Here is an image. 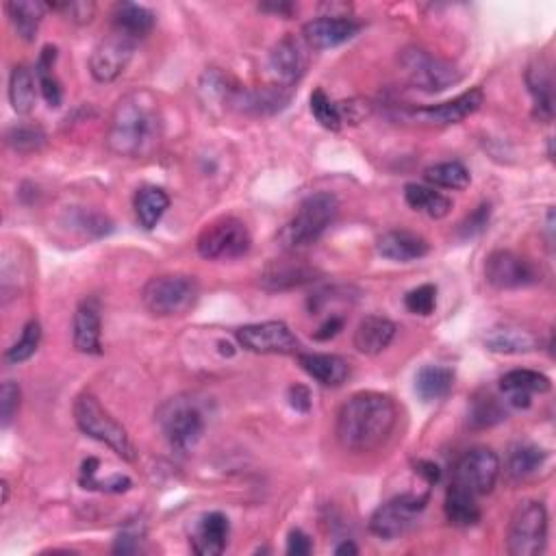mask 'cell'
I'll return each mask as SVG.
<instances>
[{"label":"cell","mask_w":556,"mask_h":556,"mask_svg":"<svg viewBox=\"0 0 556 556\" xmlns=\"http://www.w3.org/2000/svg\"><path fill=\"white\" fill-rule=\"evenodd\" d=\"M103 318H100V300L85 298L77 307L72 320V344L83 355H100L103 352Z\"/></svg>","instance_id":"d6986e66"},{"label":"cell","mask_w":556,"mask_h":556,"mask_svg":"<svg viewBox=\"0 0 556 556\" xmlns=\"http://www.w3.org/2000/svg\"><path fill=\"white\" fill-rule=\"evenodd\" d=\"M161 135V107L153 92H129L113 107L107 131V146L111 153L126 159L150 157L159 148Z\"/></svg>","instance_id":"7a4b0ae2"},{"label":"cell","mask_w":556,"mask_h":556,"mask_svg":"<svg viewBox=\"0 0 556 556\" xmlns=\"http://www.w3.org/2000/svg\"><path fill=\"white\" fill-rule=\"evenodd\" d=\"M398 63L402 77L409 81V85L426 94L446 92L448 87H454L463 79V72L452 61L441 59L422 46L404 48Z\"/></svg>","instance_id":"5b68a950"},{"label":"cell","mask_w":556,"mask_h":556,"mask_svg":"<svg viewBox=\"0 0 556 556\" xmlns=\"http://www.w3.org/2000/svg\"><path fill=\"white\" fill-rule=\"evenodd\" d=\"M404 307H407L413 315H422V318L433 315L437 309V287L426 283L411 289V292L404 296Z\"/></svg>","instance_id":"7bdbcfd3"},{"label":"cell","mask_w":556,"mask_h":556,"mask_svg":"<svg viewBox=\"0 0 556 556\" xmlns=\"http://www.w3.org/2000/svg\"><path fill=\"white\" fill-rule=\"evenodd\" d=\"M5 9L20 40L33 42L48 11V3H42V0H11Z\"/></svg>","instance_id":"83f0119b"},{"label":"cell","mask_w":556,"mask_h":556,"mask_svg":"<svg viewBox=\"0 0 556 556\" xmlns=\"http://www.w3.org/2000/svg\"><path fill=\"white\" fill-rule=\"evenodd\" d=\"M313 552V541L300 528H294L287 537V554L292 556H309Z\"/></svg>","instance_id":"681fc988"},{"label":"cell","mask_w":556,"mask_h":556,"mask_svg":"<svg viewBox=\"0 0 556 556\" xmlns=\"http://www.w3.org/2000/svg\"><path fill=\"white\" fill-rule=\"evenodd\" d=\"M428 504V494L415 496V494H402L391 498L389 502L381 504L372 515L370 530L381 539H398L404 533H409L415 524L417 515H420Z\"/></svg>","instance_id":"7c38bea8"},{"label":"cell","mask_w":556,"mask_h":556,"mask_svg":"<svg viewBox=\"0 0 556 556\" xmlns=\"http://www.w3.org/2000/svg\"><path fill=\"white\" fill-rule=\"evenodd\" d=\"M252 237L248 226L237 218H220L207 224L198 235L196 250L207 261H233L248 255Z\"/></svg>","instance_id":"9c48e42d"},{"label":"cell","mask_w":556,"mask_h":556,"mask_svg":"<svg viewBox=\"0 0 556 556\" xmlns=\"http://www.w3.org/2000/svg\"><path fill=\"white\" fill-rule=\"evenodd\" d=\"M396 424L398 407L394 400L378 391H359L341 404L335 435L344 450L368 454L387 444Z\"/></svg>","instance_id":"6da1fadb"},{"label":"cell","mask_w":556,"mask_h":556,"mask_svg":"<svg viewBox=\"0 0 556 556\" xmlns=\"http://www.w3.org/2000/svg\"><path fill=\"white\" fill-rule=\"evenodd\" d=\"M502 420H507V407L489 391H478L474 394L470 409H467V424H470L474 431H485L500 424Z\"/></svg>","instance_id":"e575fe53"},{"label":"cell","mask_w":556,"mask_h":556,"mask_svg":"<svg viewBox=\"0 0 556 556\" xmlns=\"http://www.w3.org/2000/svg\"><path fill=\"white\" fill-rule=\"evenodd\" d=\"M0 489H3V504H7L9 502V483H7V480L0 483Z\"/></svg>","instance_id":"9f6ffc18"},{"label":"cell","mask_w":556,"mask_h":556,"mask_svg":"<svg viewBox=\"0 0 556 556\" xmlns=\"http://www.w3.org/2000/svg\"><path fill=\"white\" fill-rule=\"evenodd\" d=\"M135 40L118 31L100 40L90 57V72L98 83H113L120 79L135 55Z\"/></svg>","instance_id":"9a60e30c"},{"label":"cell","mask_w":556,"mask_h":556,"mask_svg":"<svg viewBox=\"0 0 556 556\" xmlns=\"http://www.w3.org/2000/svg\"><path fill=\"white\" fill-rule=\"evenodd\" d=\"M298 363L300 368L313 378V381H318L324 387H341L350 376L348 361L337 355L305 352V355H298Z\"/></svg>","instance_id":"484cf974"},{"label":"cell","mask_w":556,"mask_h":556,"mask_svg":"<svg viewBox=\"0 0 556 556\" xmlns=\"http://www.w3.org/2000/svg\"><path fill=\"white\" fill-rule=\"evenodd\" d=\"M144 539H146V530L139 528L137 524L126 526L122 533L116 537V543H113V552L116 554H137L144 550Z\"/></svg>","instance_id":"bcb514c9"},{"label":"cell","mask_w":556,"mask_h":556,"mask_svg":"<svg viewBox=\"0 0 556 556\" xmlns=\"http://www.w3.org/2000/svg\"><path fill=\"white\" fill-rule=\"evenodd\" d=\"M398 326L383 318V315H368L363 318L355 331V348L361 352V355L368 357H376L381 355L383 350L389 348L391 341L396 337Z\"/></svg>","instance_id":"d4e9b609"},{"label":"cell","mask_w":556,"mask_h":556,"mask_svg":"<svg viewBox=\"0 0 556 556\" xmlns=\"http://www.w3.org/2000/svg\"><path fill=\"white\" fill-rule=\"evenodd\" d=\"M311 113H313V118L318 120L320 126H324L326 131L337 133L341 126H344V122H341L337 105L333 103L331 98L326 96V92L322 90V87H318V90H313V94H311Z\"/></svg>","instance_id":"b9f144b4"},{"label":"cell","mask_w":556,"mask_h":556,"mask_svg":"<svg viewBox=\"0 0 556 556\" xmlns=\"http://www.w3.org/2000/svg\"><path fill=\"white\" fill-rule=\"evenodd\" d=\"M341 122L344 124H359L372 113V105L368 100L361 98H352V100H344V103L337 105Z\"/></svg>","instance_id":"c3c4849f"},{"label":"cell","mask_w":556,"mask_h":556,"mask_svg":"<svg viewBox=\"0 0 556 556\" xmlns=\"http://www.w3.org/2000/svg\"><path fill=\"white\" fill-rule=\"evenodd\" d=\"M320 270L302 259H274L259 274V287L265 292H289V289L315 283Z\"/></svg>","instance_id":"ac0fdd59"},{"label":"cell","mask_w":556,"mask_h":556,"mask_svg":"<svg viewBox=\"0 0 556 556\" xmlns=\"http://www.w3.org/2000/svg\"><path fill=\"white\" fill-rule=\"evenodd\" d=\"M335 554L337 556H355V554H359V548L350 539H346V541H341L339 546L335 548Z\"/></svg>","instance_id":"11a10c76"},{"label":"cell","mask_w":556,"mask_h":556,"mask_svg":"<svg viewBox=\"0 0 556 556\" xmlns=\"http://www.w3.org/2000/svg\"><path fill=\"white\" fill-rule=\"evenodd\" d=\"M287 400L289 407L298 413H309L311 411V391L305 385H292L287 389Z\"/></svg>","instance_id":"f907efd6"},{"label":"cell","mask_w":556,"mask_h":556,"mask_svg":"<svg viewBox=\"0 0 556 556\" xmlns=\"http://www.w3.org/2000/svg\"><path fill=\"white\" fill-rule=\"evenodd\" d=\"M5 142L11 150H16V153L29 155L46 146V133L42 126L37 124H16L7 131Z\"/></svg>","instance_id":"ab89813d"},{"label":"cell","mask_w":556,"mask_h":556,"mask_svg":"<svg viewBox=\"0 0 556 556\" xmlns=\"http://www.w3.org/2000/svg\"><path fill=\"white\" fill-rule=\"evenodd\" d=\"M500 389L509 407L528 409L535 394H548L552 389L550 378L535 370H511L500 378Z\"/></svg>","instance_id":"44dd1931"},{"label":"cell","mask_w":556,"mask_h":556,"mask_svg":"<svg viewBox=\"0 0 556 556\" xmlns=\"http://www.w3.org/2000/svg\"><path fill=\"white\" fill-rule=\"evenodd\" d=\"M68 224L72 226V231H79L87 239H100L113 231V224L107 216L92 209H81L74 207L68 213Z\"/></svg>","instance_id":"f35d334b"},{"label":"cell","mask_w":556,"mask_h":556,"mask_svg":"<svg viewBox=\"0 0 556 556\" xmlns=\"http://www.w3.org/2000/svg\"><path fill=\"white\" fill-rule=\"evenodd\" d=\"M485 278L491 287L509 292L541 283V270L528 257L513 250H494L485 261Z\"/></svg>","instance_id":"30bf717a"},{"label":"cell","mask_w":556,"mask_h":556,"mask_svg":"<svg viewBox=\"0 0 556 556\" xmlns=\"http://www.w3.org/2000/svg\"><path fill=\"white\" fill-rule=\"evenodd\" d=\"M404 200H407V205L413 211L424 213V216L433 218V220H444L452 211V200L444 194L435 192L433 187H426V185L409 183L407 187H404Z\"/></svg>","instance_id":"4dcf8cb0"},{"label":"cell","mask_w":556,"mask_h":556,"mask_svg":"<svg viewBox=\"0 0 556 556\" xmlns=\"http://www.w3.org/2000/svg\"><path fill=\"white\" fill-rule=\"evenodd\" d=\"M40 341H42V326L37 320H31L22 328V335L16 344L5 352V361L11 365L29 361L37 352V348H40Z\"/></svg>","instance_id":"60d3db41"},{"label":"cell","mask_w":556,"mask_h":556,"mask_svg":"<svg viewBox=\"0 0 556 556\" xmlns=\"http://www.w3.org/2000/svg\"><path fill=\"white\" fill-rule=\"evenodd\" d=\"M491 218V205L489 202H483V205L476 207L470 216H467L461 224H459V237L461 239H472L476 235L483 233L487 229Z\"/></svg>","instance_id":"7dc6e473"},{"label":"cell","mask_w":556,"mask_h":556,"mask_svg":"<svg viewBox=\"0 0 556 556\" xmlns=\"http://www.w3.org/2000/svg\"><path fill=\"white\" fill-rule=\"evenodd\" d=\"M113 31H118L131 40H142L150 31L155 29V14L150 9L135 5V3H120L113 9Z\"/></svg>","instance_id":"f1b7e54d"},{"label":"cell","mask_w":556,"mask_h":556,"mask_svg":"<svg viewBox=\"0 0 556 556\" xmlns=\"http://www.w3.org/2000/svg\"><path fill=\"white\" fill-rule=\"evenodd\" d=\"M424 179L431 185L444 189H465L472 183L470 170H467L461 161H444L437 163V166L426 168Z\"/></svg>","instance_id":"74e56055"},{"label":"cell","mask_w":556,"mask_h":556,"mask_svg":"<svg viewBox=\"0 0 556 556\" xmlns=\"http://www.w3.org/2000/svg\"><path fill=\"white\" fill-rule=\"evenodd\" d=\"M344 326H346V320L341 318V315H331V318H328L318 331L313 333V339L315 341H328V339H333V337H337L341 331H344Z\"/></svg>","instance_id":"816d5d0a"},{"label":"cell","mask_w":556,"mask_h":556,"mask_svg":"<svg viewBox=\"0 0 556 556\" xmlns=\"http://www.w3.org/2000/svg\"><path fill=\"white\" fill-rule=\"evenodd\" d=\"M20 398L22 391L18 387V383L7 381L3 383V389H0V422H3V428H7L14 417L20 411Z\"/></svg>","instance_id":"f6af8a7d"},{"label":"cell","mask_w":556,"mask_h":556,"mask_svg":"<svg viewBox=\"0 0 556 556\" xmlns=\"http://www.w3.org/2000/svg\"><path fill=\"white\" fill-rule=\"evenodd\" d=\"M55 63H57V48L48 44L42 48L40 57H37L35 77H37V85H40V92L46 100V105L50 109H57L63 100L61 83L55 74Z\"/></svg>","instance_id":"836d02e7"},{"label":"cell","mask_w":556,"mask_h":556,"mask_svg":"<svg viewBox=\"0 0 556 556\" xmlns=\"http://www.w3.org/2000/svg\"><path fill=\"white\" fill-rule=\"evenodd\" d=\"M444 511H446L448 522L454 526L470 528L480 522V507L476 502V496L454 483L446 491Z\"/></svg>","instance_id":"1f68e13d"},{"label":"cell","mask_w":556,"mask_h":556,"mask_svg":"<svg viewBox=\"0 0 556 556\" xmlns=\"http://www.w3.org/2000/svg\"><path fill=\"white\" fill-rule=\"evenodd\" d=\"M361 31V24L350 18H328L320 16L305 24L302 40L311 50H328L350 42Z\"/></svg>","instance_id":"ffe728a7"},{"label":"cell","mask_w":556,"mask_h":556,"mask_svg":"<svg viewBox=\"0 0 556 556\" xmlns=\"http://www.w3.org/2000/svg\"><path fill=\"white\" fill-rule=\"evenodd\" d=\"M74 422H77L83 435L107 446L122 461L133 463L137 459L135 446L124 426L98 402L96 396L87 394V391L74 400Z\"/></svg>","instance_id":"277c9868"},{"label":"cell","mask_w":556,"mask_h":556,"mask_svg":"<svg viewBox=\"0 0 556 556\" xmlns=\"http://www.w3.org/2000/svg\"><path fill=\"white\" fill-rule=\"evenodd\" d=\"M35 100H37V92H35V77L33 72L20 63L9 74V103L11 109H14L18 116H29V113L35 109Z\"/></svg>","instance_id":"d590c367"},{"label":"cell","mask_w":556,"mask_h":556,"mask_svg":"<svg viewBox=\"0 0 556 556\" xmlns=\"http://www.w3.org/2000/svg\"><path fill=\"white\" fill-rule=\"evenodd\" d=\"M200 287L194 276L187 274H161L153 276L142 289L144 307L157 318L185 315L196 307Z\"/></svg>","instance_id":"8992f818"},{"label":"cell","mask_w":556,"mask_h":556,"mask_svg":"<svg viewBox=\"0 0 556 556\" xmlns=\"http://www.w3.org/2000/svg\"><path fill=\"white\" fill-rule=\"evenodd\" d=\"M483 341L489 352L511 357L528 355V352H535L539 348V339L535 337V333H530L517 324H498L489 328Z\"/></svg>","instance_id":"7402d4cb"},{"label":"cell","mask_w":556,"mask_h":556,"mask_svg":"<svg viewBox=\"0 0 556 556\" xmlns=\"http://www.w3.org/2000/svg\"><path fill=\"white\" fill-rule=\"evenodd\" d=\"M48 9H55L59 14L66 16L72 24L85 27L96 16V5L90 0H70V3H48Z\"/></svg>","instance_id":"ee69618b"},{"label":"cell","mask_w":556,"mask_h":556,"mask_svg":"<svg viewBox=\"0 0 556 556\" xmlns=\"http://www.w3.org/2000/svg\"><path fill=\"white\" fill-rule=\"evenodd\" d=\"M309 46L302 37L285 35L283 40H278L270 53V70L278 79V85L294 87L309 68Z\"/></svg>","instance_id":"2e32d148"},{"label":"cell","mask_w":556,"mask_h":556,"mask_svg":"<svg viewBox=\"0 0 556 556\" xmlns=\"http://www.w3.org/2000/svg\"><path fill=\"white\" fill-rule=\"evenodd\" d=\"M261 9L263 11H274V14H278V16H289L296 7L292 3H278V5L274 3V5H261Z\"/></svg>","instance_id":"db71d44e"},{"label":"cell","mask_w":556,"mask_h":556,"mask_svg":"<svg viewBox=\"0 0 556 556\" xmlns=\"http://www.w3.org/2000/svg\"><path fill=\"white\" fill-rule=\"evenodd\" d=\"M546 461H548L546 450L535 446V444H530V441H517V444L511 446V450H509L507 472L513 478L522 480V478H528V476H533L535 472H539Z\"/></svg>","instance_id":"8d00e7d4"},{"label":"cell","mask_w":556,"mask_h":556,"mask_svg":"<svg viewBox=\"0 0 556 556\" xmlns=\"http://www.w3.org/2000/svg\"><path fill=\"white\" fill-rule=\"evenodd\" d=\"M454 387V372L441 365H426L415 376V394L424 402L444 400Z\"/></svg>","instance_id":"d6a6232c"},{"label":"cell","mask_w":556,"mask_h":556,"mask_svg":"<svg viewBox=\"0 0 556 556\" xmlns=\"http://www.w3.org/2000/svg\"><path fill=\"white\" fill-rule=\"evenodd\" d=\"M500 476V457L491 448L467 450L454 467L452 483L470 491L476 498L494 491Z\"/></svg>","instance_id":"8fae6325"},{"label":"cell","mask_w":556,"mask_h":556,"mask_svg":"<svg viewBox=\"0 0 556 556\" xmlns=\"http://www.w3.org/2000/svg\"><path fill=\"white\" fill-rule=\"evenodd\" d=\"M339 213V200L331 192L311 194L300 202L296 216L289 220L281 233L278 244L285 250H298L318 242Z\"/></svg>","instance_id":"3957f363"},{"label":"cell","mask_w":556,"mask_h":556,"mask_svg":"<svg viewBox=\"0 0 556 556\" xmlns=\"http://www.w3.org/2000/svg\"><path fill=\"white\" fill-rule=\"evenodd\" d=\"M289 100H292V87L285 85H268L257 87V90L233 87L226 105L246 116H272V113L283 111Z\"/></svg>","instance_id":"e0dca14e"},{"label":"cell","mask_w":556,"mask_h":556,"mask_svg":"<svg viewBox=\"0 0 556 556\" xmlns=\"http://www.w3.org/2000/svg\"><path fill=\"white\" fill-rule=\"evenodd\" d=\"M483 100H485L483 90H480V87H474V90L463 92L461 96L448 100V103L404 109L400 116L413 124L450 126V124H459L465 118L474 116V113L480 109V105H483Z\"/></svg>","instance_id":"5bb4252c"},{"label":"cell","mask_w":556,"mask_h":556,"mask_svg":"<svg viewBox=\"0 0 556 556\" xmlns=\"http://www.w3.org/2000/svg\"><path fill=\"white\" fill-rule=\"evenodd\" d=\"M526 85L535 100V116L550 122L554 116V81L550 63L543 59L530 63L526 70Z\"/></svg>","instance_id":"4316f807"},{"label":"cell","mask_w":556,"mask_h":556,"mask_svg":"<svg viewBox=\"0 0 556 556\" xmlns=\"http://www.w3.org/2000/svg\"><path fill=\"white\" fill-rule=\"evenodd\" d=\"M415 474L422 476L428 485H437L441 478V470L439 465L433 461H417L415 463Z\"/></svg>","instance_id":"f5cc1de1"},{"label":"cell","mask_w":556,"mask_h":556,"mask_svg":"<svg viewBox=\"0 0 556 556\" xmlns=\"http://www.w3.org/2000/svg\"><path fill=\"white\" fill-rule=\"evenodd\" d=\"M239 346L255 355H296L300 341L285 322L270 320L246 324L235 333Z\"/></svg>","instance_id":"4fadbf2b"},{"label":"cell","mask_w":556,"mask_h":556,"mask_svg":"<svg viewBox=\"0 0 556 556\" xmlns=\"http://www.w3.org/2000/svg\"><path fill=\"white\" fill-rule=\"evenodd\" d=\"M170 209V196L161 187L146 185L135 194V218L144 231H153Z\"/></svg>","instance_id":"f546056e"},{"label":"cell","mask_w":556,"mask_h":556,"mask_svg":"<svg viewBox=\"0 0 556 556\" xmlns=\"http://www.w3.org/2000/svg\"><path fill=\"white\" fill-rule=\"evenodd\" d=\"M229 535H231L229 517L218 511L202 515L192 533V550L200 556H218L226 550Z\"/></svg>","instance_id":"603a6c76"},{"label":"cell","mask_w":556,"mask_h":556,"mask_svg":"<svg viewBox=\"0 0 556 556\" xmlns=\"http://www.w3.org/2000/svg\"><path fill=\"white\" fill-rule=\"evenodd\" d=\"M157 420L168 444L183 454L192 452L205 435V415H202L198 402L189 396L168 400L159 409Z\"/></svg>","instance_id":"52a82bcc"},{"label":"cell","mask_w":556,"mask_h":556,"mask_svg":"<svg viewBox=\"0 0 556 556\" xmlns=\"http://www.w3.org/2000/svg\"><path fill=\"white\" fill-rule=\"evenodd\" d=\"M548 543V511L539 500H524L511 515L507 550L511 556H537Z\"/></svg>","instance_id":"ba28073f"},{"label":"cell","mask_w":556,"mask_h":556,"mask_svg":"<svg viewBox=\"0 0 556 556\" xmlns=\"http://www.w3.org/2000/svg\"><path fill=\"white\" fill-rule=\"evenodd\" d=\"M376 250L378 255L387 261L409 263L426 257L431 246H428V242L422 235L400 229V231H387L378 237Z\"/></svg>","instance_id":"cb8c5ba5"}]
</instances>
